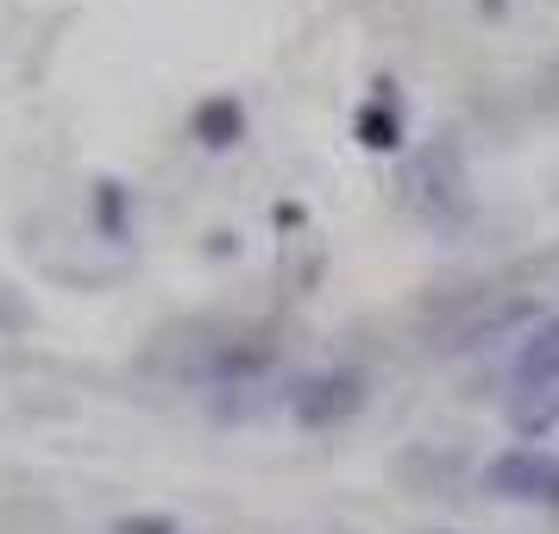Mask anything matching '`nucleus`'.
Listing matches in <instances>:
<instances>
[{"mask_svg": "<svg viewBox=\"0 0 559 534\" xmlns=\"http://www.w3.org/2000/svg\"><path fill=\"white\" fill-rule=\"evenodd\" d=\"M484 484L503 503H528V509H559V453L540 447H509L484 465Z\"/></svg>", "mask_w": 559, "mask_h": 534, "instance_id": "1", "label": "nucleus"}, {"mask_svg": "<svg viewBox=\"0 0 559 534\" xmlns=\"http://www.w3.org/2000/svg\"><path fill=\"white\" fill-rule=\"evenodd\" d=\"M358 408H365V378L346 371V365L302 378L296 396H289V415H296L302 428H340V422H353Z\"/></svg>", "mask_w": 559, "mask_h": 534, "instance_id": "2", "label": "nucleus"}, {"mask_svg": "<svg viewBox=\"0 0 559 534\" xmlns=\"http://www.w3.org/2000/svg\"><path fill=\"white\" fill-rule=\"evenodd\" d=\"M559 378V315L528 340V353L515 358V383H554Z\"/></svg>", "mask_w": 559, "mask_h": 534, "instance_id": "3", "label": "nucleus"}, {"mask_svg": "<svg viewBox=\"0 0 559 534\" xmlns=\"http://www.w3.org/2000/svg\"><path fill=\"white\" fill-rule=\"evenodd\" d=\"M246 132V114H239V102H207L195 107V139L202 145H233Z\"/></svg>", "mask_w": 559, "mask_h": 534, "instance_id": "4", "label": "nucleus"}, {"mask_svg": "<svg viewBox=\"0 0 559 534\" xmlns=\"http://www.w3.org/2000/svg\"><path fill=\"white\" fill-rule=\"evenodd\" d=\"M26 328H32V302L13 283H0V340H7V333H26Z\"/></svg>", "mask_w": 559, "mask_h": 534, "instance_id": "5", "label": "nucleus"}, {"mask_svg": "<svg viewBox=\"0 0 559 534\" xmlns=\"http://www.w3.org/2000/svg\"><path fill=\"white\" fill-rule=\"evenodd\" d=\"M114 534H182V522L177 515H120Z\"/></svg>", "mask_w": 559, "mask_h": 534, "instance_id": "6", "label": "nucleus"}]
</instances>
